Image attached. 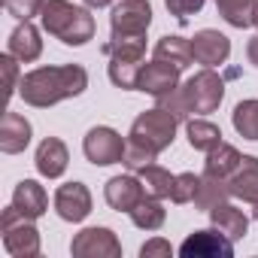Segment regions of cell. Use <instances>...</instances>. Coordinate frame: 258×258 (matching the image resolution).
<instances>
[{
  "label": "cell",
  "instance_id": "cell-1",
  "mask_svg": "<svg viewBox=\"0 0 258 258\" xmlns=\"http://www.w3.org/2000/svg\"><path fill=\"white\" fill-rule=\"evenodd\" d=\"M88 88V73L79 64H61V67H37L22 76L19 94L25 103L46 109L67 97H76Z\"/></svg>",
  "mask_w": 258,
  "mask_h": 258
},
{
  "label": "cell",
  "instance_id": "cell-2",
  "mask_svg": "<svg viewBox=\"0 0 258 258\" xmlns=\"http://www.w3.org/2000/svg\"><path fill=\"white\" fill-rule=\"evenodd\" d=\"M40 22L43 31L64 46H85L88 40H94V16L82 7H73L70 0H46Z\"/></svg>",
  "mask_w": 258,
  "mask_h": 258
},
{
  "label": "cell",
  "instance_id": "cell-3",
  "mask_svg": "<svg viewBox=\"0 0 258 258\" xmlns=\"http://www.w3.org/2000/svg\"><path fill=\"white\" fill-rule=\"evenodd\" d=\"M103 52L109 55V79L121 91H137V76L146 58V37H112Z\"/></svg>",
  "mask_w": 258,
  "mask_h": 258
},
{
  "label": "cell",
  "instance_id": "cell-4",
  "mask_svg": "<svg viewBox=\"0 0 258 258\" xmlns=\"http://www.w3.org/2000/svg\"><path fill=\"white\" fill-rule=\"evenodd\" d=\"M176 124H179V118L173 112H167L164 106L146 109V112H140L134 118L131 134H127V143H137V146H143V149H149V152L158 155V152H164L173 143Z\"/></svg>",
  "mask_w": 258,
  "mask_h": 258
},
{
  "label": "cell",
  "instance_id": "cell-5",
  "mask_svg": "<svg viewBox=\"0 0 258 258\" xmlns=\"http://www.w3.org/2000/svg\"><path fill=\"white\" fill-rule=\"evenodd\" d=\"M0 234H4V246L16 258H34L40 255V231L34 219H28L16 204H10L0 213Z\"/></svg>",
  "mask_w": 258,
  "mask_h": 258
},
{
  "label": "cell",
  "instance_id": "cell-6",
  "mask_svg": "<svg viewBox=\"0 0 258 258\" xmlns=\"http://www.w3.org/2000/svg\"><path fill=\"white\" fill-rule=\"evenodd\" d=\"M182 94H185V103L195 115H207V112L219 109V103L225 97V82L213 67H204L201 73H195L182 85Z\"/></svg>",
  "mask_w": 258,
  "mask_h": 258
},
{
  "label": "cell",
  "instance_id": "cell-7",
  "mask_svg": "<svg viewBox=\"0 0 258 258\" xmlns=\"http://www.w3.org/2000/svg\"><path fill=\"white\" fill-rule=\"evenodd\" d=\"M124 149H127V140H124L118 131L106 127V124H97V127H91V131L85 134V140H82V152H85V158H88L94 167L121 164V158H124Z\"/></svg>",
  "mask_w": 258,
  "mask_h": 258
},
{
  "label": "cell",
  "instance_id": "cell-8",
  "mask_svg": "<svg viewBox=\"0 0 258 258\" xmlns=\"http://www.w3.org/2000/svg\"><path fill=\"white\" fill-rule=\"evenodd\" d=\"M152 25V7L149 0H121L112 7L109 28L112 37H146Z\"/></svg>",
  "mask_w": 258,
  "mask_h": 258
},
{
  "label": "cell",
  "instance_id": "cell-9",
  "mask_svg": "<svg viewBox=\"0 0 258 258\" xmlns=\"http://www.w3.org/2000/svg\"><path fill=\"white\" fill-rule=\"evenodd\" d=\"M73 258H121V243L109 228H85L70 243Z\"/></svg>",
  "mask_w": 258,
  "mask_h": 258
},
{
  "label": "cell",
  "instance_id": "cell-10",
  "mask_svg": "<svg viewBox=\"0 0 258 258\" xmlns=\"http://www.w3.org/2000/svg\"><path fill=\"white\" fill-rule=\"evenodd\" d=\"M182 258H231L234 255V240L225 237L222 231H195L185 237L179 246Z\"/></svg>",
  "mask_w": 258,
  "mask_h": 258
},
{
  "label": "cell",
  "instance_id": "cell-11",
  "mask_svg": "<svg viewBox=\"0 0 258 258\" xmlns=\"http://www.w3.org/2000/svg\"><path fill=\"white\" fill-rule=\"evenodd\" d=\"M173 88H179V67L164 64V61H158V58H152L149 64L140 67L137 91H146V94H152V97H164V94H170Z\"/></svg>",
  "mask_w": 258,
  "mask_h": 258
},
{
  "label": "cell",
  "instance_id": "cell-12",
  "mask_svg": "<svg viewBox=\"0 0 258 258\" xmlns=\"http://www.w3.org/2000/svg\"><path fill=\"white\" fill-rule=\"evenodd\" d=\"M103 198L112 210L118 213H131L143 198H146V188L140 182V176H131V173H124V176H112L103 188Z\"/></svg>",
  "mask_w": 258,
  "mask_h": 258
},
{
  "label": "cell",
  "instance_id": "cell-13",
  "mask_svg": "<svg viewBox=\"0 0 258 258\" xmlns=\"http://www.w3.org/2000/svg\"><path fill=\"white\" fill-rule=\"evenodd\" d=\"M191 55L204 67H219L231 55V40L225 34H219V31H210V28L207 31H198L191 37Z\"/></svg>",
  "mask_w": 258,
  "mask_h": 258
},
{
  "label": "cell",
  "instance_id": "cell-14",
  "mask_svg": "<svg viewBox=\"0 0 258 258\" xmlns=\"http://www.w3.org/2000/svg\"><path fill=\"white\" fill-rule=\"evenodd\" d=\"M55 210L64 222H82L91 213V191L82 182H67L55 191Z\"/></svg>",
  "mask_w": 258,
  "mask_h": 258
},
{
  "label": "cell",
  "instance_id": "cell-15",
  "mask_svg": "<svg viewBox=\"0 0 258 258\" xmlns=\"http://www.w3.org/2000/svg\"><path fill=\"white\" fill-rule=\"evenodd\" d=\"M31 143V121L13 109L4 112V121H0V152L4 155H19L25 152Z\"/></svg>",
  "mask_w": 258,
  "mask_h": 258
},
{
  "label": "cell",
  "instance_id": "cell-16",
  "mask_svg": "<svg viewBox=\"0 0 258 258\" xmlns=\"http://www.w3.org/2000/svg\"><path fill=\"white\" fill-rule=\"evenodd\" d=\"M228 188H231V198H240L252 207L258 204V158L255 155H243L240 167L228 179Z\"/></svg>",
  "mask_w": 258,
  "mask_h": 258
},
{
  "label": "cell",
  "instance_id": "cell-17",
  "mask_svg": "<svg viewBox=\"0 0 258 258\" xmlns=\"http://www.w3.org/2000/svg\"><path fill=\"white\" fill-rule=\"evenodd\" d=\"M37 170L46 176V179H58L64 170H67V161H70V155H67V146L58 140V137H46L40 146H37Z\"/></svg>",
  "mask_w": 258,
  "mask_h": 258
},
{
  "label": "cell",
  "instance_id": "cell-18",
  "mask_svg": "<svg viewBox=\"0 0 258 258\" xmlns=\"http://www.w3.org/2000/svg\"><path fill=\"white\" fill-rule=\"evenodd\" d=\"M210 222H213L216 231H222L231 240H240L249 231V216L243 210H237L234 204H228V201H222V204H216L210 210Z\"/></svg>",
  "mask_w": 258,
  "mask_h": 258
},
{
  "label": "cell",
  "instance_id": "cell-19",
  "mask_svg": "<svg viewBox=\"0 0 258 258\" xmlns=\"http://www.w3.org/2000/svg\"><path fill=\"white\" fill-rule=\"evenodd\" d=\"M10 55H16V58L25 61V64L37 61V58L43 55V40H40V31L31 25V19L22 22V25L10 34Z\"/></svg>",
  "mask_w": 258,
  "mask_h": 258
},
{
  "label": "cell",
  "instance_id": "cell-20",
  "mask_svg": "<svg viewBox=\"0 0 258 258\" xmlns=\"http://www.w3.org/2000/svg\"><path fill=\"white\" fill-rule=\"evenodd\" d=\"M240 161H243V155L231 146V143H219L216 149H210L207 152V164H204V176H213V179H231L234 176V170L240 167Z\"/></svg>",
  "mask_w": 258,
  "mask_h": 258
},
{
  "label": "cell",
  "instance_id": "cell-21",
  "mask_svg": "<svg viewBox=\"0 0 258 258\" xmlns=\"http://www.w3.org/2000/svg\"><path fill=\"white\" fill-rule=\"evenodd\" d=\"M13 204L28 216V219H40L46 210H49V198H46V188L37 182V179H22L13 191Z\"/></svg>",
  "mask_w": 258,
  "mask_h": 258
},
{
  "label": "cell",
  "instance_id": "cell-22",
  "mask_svg": "<svg viewBox=\"0 0 258 258\" xmlns=\"http://www.w3.org/2000/svg\"><path fill=\"white\" fill-rule=\"evenodd\" d=\"M152 58L185 70V67L195 61V55H191V40H185V37H161V40L155 43Z\"/></svg>",
  "mask_w": 258,
  "mask_h": 258
},
{
  "label": "cell",
  "instance_id": "cell-23",
  "mask_svg": "<svg viewBox=\"0 0 258 258\" xmlns=\"http://www.w3.org/2000/svg\"><path fill=\"white\" fill-rule=\"evenodd\" d=\"M137 176H140V182H143V188H146L149 198H158V201L170 198L176 176H170V170H164L161 164H146V167L137 170Z\"/></svg>",
  "mask_w": 258,
  "mask_h": 258
},
{
  "label": "cell",
  "instance_id": "cell-24",
  "mask_svg": "<svg viewBox=\"0 0 258 258\" xmlns=\"http://www.w3.org/2000/svg\"><path fill=\"white\" fill-rule=\"evenodd\" d=\"M185 134H188L191 149H198V152H210V149H216L222 143V131L207 118H188L185 121Z\"/></svg>",
  "mask_w": 258,
  "mask_h": 258
},
{
  "label": "cell",
  "instance_id": "cell-25",
  "mask_svg": "<svg viewBox=\"0 0 258 258\" xmlns=\"http://www.w3.org/2000/svg\"><path fill=\"white\" fill-rule=\"evenodd\" d=\"M127 216H131V222H134L140 231H158V228L164 225V219H167L161 201H158V198H149V195H146L131 213H127Z\"/></svg>",
  "mask_w": 258,
  "mask_h": 258
},
{
  "label": "cell",
  "instance_id": "cell-26",
  "mask_svg": "<svg viewBox=\"0 0 258 258\" xmlns=\"http://www.w3.org/2000/svg\"><path fill=\"white\" fill-rule=\"evenodd\" d=\"M234 131L246 140H258V100H240L231 112Z\"/></svg>",
  "mask_w": 258,
  "mask_h": 258
},
{
  "label": "cell",
  "instance_id": "cell-27",
  "mask_svg": "<svg viewBox=\"0 0 258 258\" xmlns=\"http://www.w3.org/2000/svg\"><path fill=\"white\" fill-rule=\"evenodd\" d=\"M216 10L231 28H249L255 16V0H216Z\"/></svg>",
  "mask_w": 258,
  "mask_h": 258
},
{
  "label": "cell",
  "instance_id": "cell-28",
  "mask_svg": "<svg viewBox=\"0 0 258 258\" xmlns=\"http://www.w3.org/2000/svg\"><path fill=\"white\" fill-rule=\"evenodd\" d=\"M228 198H231V188H228L225 179H213V176H204V173H201V191H198V198H195V207H198V210L210 213L216 204H222V201H228Z\"/></svg>",
  "mask_w": 258,
  "mask_h": 258
},
{
  "label": "cell",
  "instance_id": "cell-29",
  "mask_svg": "<svg viewBox=\"0 0 258 258\" xmlns=\"http://www.w3.org/2000/svg\"><path fill=\"white\" fill-rule=\"evenodd\" d=\"M201 191V176L198 173H179L173 179V191H170V201L173 204H195Z\"/></svg>",
  "mask_w": 258,
  "mask_h": 258
},
{
  "label": "cell",
  "instance_id": "cell-30",
  "mask_svg": "<svg viewBox=\"0 0 258 258\" xmlns=\"http://www.w3.org/2000/svg\"><path fill=\"white\" fill-rule=\"evenodd\" d=\"M0 4H4V10L10 16H16L19 22H28V19H34V16L43 13L46 0H0Z\"/></svg>",
  "mask_w": 258,
  "mask_h": 258
},
{
  "label": "cell",
  "instance_id": "cell-31",
  "mask_svg": "<svg viewBox=\"0 0 258 258\" xmlns=\"http://www.w3.org/2000/svg\"><path fill=\"white\" fill-rule=\"evenodd\" d=\"M19 58L16 55H0V70H4V94H7V100L16 94V88L22 85V79H19V64H16Z\"/></svg>",
  "mask_w": 258,
  "mask_h": 258
},
{
  "label": "cell",
  "instance_id": "cell-32",
  "mask_svg": "<svg viewBox=\"0 0 258 258\" xmlns=\"http://www.w3.org/2000/svg\"><path fill=\"white\" fill-rule=\"evenodd\" d=\"M155 152H149V149H143V146H137V143H127V149H124V158H121V164L127 167V170H140V167H146V164H155Z\"/></svg>",
  "mask_w": 258,
  "mask_h": 258
},
{
  "label": "cell",
  "instance_id": "cell-33",
  "mask_svg": "<svg viewBox=\"0 0 258 258\" xmlns=\"http://www.w3.org/2000/svg\"><path fill=\"white\" fill-rule=\"evenodd\" d=\"M204 4H207V0H164L167 13H170L176 22H188V16L201 13V10H204Z\"/></svg>",
  "mask_w": 258,
  "mask_h": 258
},
{
  "label": "cell",
  "instance_id": "cell-34",
  "mask_svg": "<svg viewBox=\"0 0 258 258\" xmlns=\"http://www.w3.org/2000/svg\"><path fill=\"white\" fill-rule=\"evenodd\" d=\"M170 255H173V246L164 237H155L140 246V258H170Z\"/></svg>",
  "mask_w": 258,
  "mask_h": 258
},
{
  "label": "cell",
  "instance_id": "cell-35",
  "mask_svg": "<svg viewBox=\"0 0 258 258\" xmlns=\"http://www.w3.org/2000/svg\"><path fill=\"white\" fill-rule=\"evenodd\" d=\"M246 55H249V61L258 67V37H255V40H249V46H246Z\"/></svg>",
  "mask_w": 258,
  "mask_h": 258
},
{
  "label": "cell",
  "instance_id": "cell-36",
  "mask_svg": "<svg viewBox=\"0 0 258 258\" xmlns=\"http://www.w3.org/2000/svg\"><path fill=\"white\" fill-rule=\"evenodd\" d=\"M112 0H85V7H91V10H100V7H109Z\"/></svg>",
  "mask_w": 258,
  "mask_h": 258
},
{
  "label": "cell",
  "instance_id": "cell-37",
  "mask_svg": "<svg viewBox=\"0 0 258 258\" xmlns=\"http://www.w3.org/2000/svg\"><path fill=\"white\" fill-rule=\"evenodd\" d=\"M252 25L258 28V0H255V16H252Z\"/></svg>",
  "mask_w": 258,
  "mask_h": 258
},
{
  "label": "cell",
  "instance_id": "cell-38",
  "mask_svg": "<svg viewBox=\"0 0 258 258\" xmlns=\"http://www.w3.org/2000/svg\"><path fill=\"white\" fill-rule=\"evenodd\" d=\"M252 216H255V219H258V204H255V213H252Z\"/></svg>",
  "mask_w": 258,
  "mask_h": 258
}]
</instances>
